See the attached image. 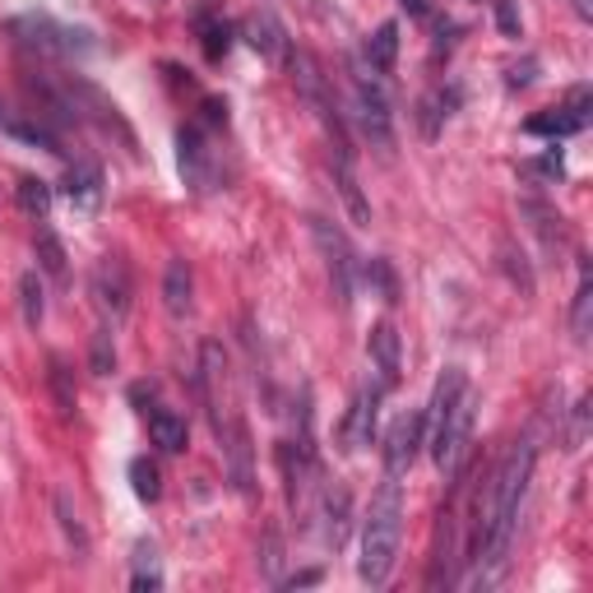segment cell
Masks as SVG:
<instances>
[{
	"label": "cell",
	"instance_id": "6da1fadb",
	"mask_svg": "<svg viewBox=\"0 0 593 593\" xmlns=\"http://www.w3.org/2000/svg\"><path fill=\"white\" fill-rule=\"evenodd\" d=\"M534 459H538L534 436H519V441L510 446V454L496 464V473L487 482V496H482L477 510H473V565H477L482 584H492L505 570V561H510V542H515V529H519L524 496H529Z\"/></svg>",
	"mask_w": 593,
	"mask_h": 593
},
{
	"label": "cell",
	"instance_id": "7a4b0ae2",
	"mask_svg": "<svg viewBox=\"0 0 593 593\" xmlns=\"http://www.w3.org/2000/svg\"><path fill=\"white\" fill-rule=\"evenodd\" d=\"M399 542H404V487L399 477L381 482V492L371 496V510L362 519V557H358V575L362 584L381 589L394 575V561H399Z\"/></svg>",
	"mask_w": 593,
	"mask_h": 593
},
{
	"label": "cell",
	"instance_id": "3957f363",
	"mask_svg": "<svg viewBox=\"0 0 593 593\" xmlns=\"http://www.w3.org/2000/svg\"><path fill=\"white\" fill-rule=\"evenodd\" d=\"M473 417H477V399H473V389H464L454 399L450 417H446V427L431 436V459H436V469H441L450 482L464 473V459H469V441H473Z\"/></svg>",
	"mask_w": 593,
	"mask_h": 593
},
{
	"label": "cell",
	"instance_id": "277c9868",
	"mask_svg": "<svg viewBox=\"0 0 593 593\" xmlns=\"http://www.w3.org/2000/svg\"><path fill=\"white\" fill-rule=\"evenodd\" d=\"M353 121L362 125V135L376 144L381 153L394 149V117H389V98L376 79H371L366 70L353 75Z\"/></svg>",
	"mask_w": 593,
	"mask_h": 593
},
{
	"label": "cell",
	"instance_id": "5b68a950",
	"mask_svg": "<svg viewBox=\"0 0 593 593\" xmlns=\"http://www.w3.org/2000/svg\"><path fill=\"white\" fill-rule=\"evenodd\" d=\"M89 293H94V306L102 311V320L121 325L130 316V297H135V283H130V265L121 255H102L94 274H89Z\"/></svg>",
	"mask_w": 593,
	"mask_h": 593
},
{
	"label": "cell",
	"instance_id": "8992f818",
	"mask_svg": "<svg viewBox=\"0 0 593 593\" xmlns=\"http://www.w3.org/2000/svg\"><path fill=\"white\" fill-rule=\"evenodd\" d=\"M311 232H316V246L325 255V270H329V288H334L339 306L348 311L353 306V283H358V260H353V246H348V237L325 223V218H311Z\"/></svg>",
	"mask_w": 593,
	"mask_h": 593
},
{
	"label": "cell",
	"instance_id": "52a82bcc",
	"mask_svg": "<svg viewBox=\"0 0 593 593\" xmlns=\"http://www.w3.org/2000/svg\"><path fill=\"white\" fill-rule=\"evenodd\" d=\"M177 158H182V177L195 195H209L218 186V167H213V149H209V135L200 125H186L177 135Z\"/></svg>",
	"mask_w": 593,
	"mask_h": 593
},
{
	"label": "cell",
	"instance_id": "ba28073f",
	"mask_svg": "<svg viewBox=\"0 0 593 593\" xmlns=\"http://www.w3.org/2000/svg\"><path fill=\"white\" fill-rule=\"evenodd\" d=\"M427 446V422H422V413H404V417H394V427L385 436V473L389 477H404L413 469V459L417 450Z\"/></svg>",
	"mask_w": 593,
	"mask_h": 593
},
{
	"label": "cell",
	"instance_id": "9c48e42d",
	"mask_svg": "<svg viewBox=\"0 0 593 593\" xmlns=\"http://www.w3.org/2000/svg\"><path fill=\"white\" fill-rule=\"evenodd\" d=\"M223 454H228V482L237 496H251L255 492V450H251V431L241 417H232V422L223 427Z\"/></svg>",
	"mask_w": 593,
	"mask_h": 593
},
{
	"label": "cell",
	"instance_id": "30bf717a",
	"mask_svg": "<svg viewBox=\"0 0 593 593\" xmlns=\"http://www.w3.org/2000/svg\"><path fill=\"white\" fill-rule=\"evenodd\" d=\"M14 33H29V37H19V42H24L29 52H37V56H70L75 52V37H84L75 29L56 24V19H47V14L14 19Z\"/></svg>",
	"mask_w": 593,
	"mask_h": 593
},
{
	"label": "cell",
	"instance_id": "8fae6325",
	"mask_svg": "<svg viewBox=\"0 0 593 593\" xmlns=\"http://www.w3.org/2000/svg\"><path fill=\"white\" fill-rule=\"evenodd\" d=\"M589 125V89H570L561 107H552L547 117H534L529 121V135H552V140H565V135H580Z\"/></svg>",
	"mask_w": 593,
	"mask_h": 593
},
{
	"label": "cell",
	"instance_id": "7c38bea8",
	"mask_svg": "<svg viewBox=\"0 0 593 593\" xmlns=\"http://www.w3.org/2000/svg\"><path fill=\"white\" fill-rule=\"evenodd\" d=\"M381 394H385V385H371V381L353 394V408H348V422H343V446L348 450L371 446V436H376V417H381Z\"/></svg>",
	"mask_w": 593,
	"mask_h": 593
},
{
	"label": "cell",
	"instance_id": "4fadbf2b",
	"mask_svg": "<svg viewBox=\"0 0 593 593\" xmlns=\"http://www.w3.org/2000/svg\"><path fill=\"white\" fill-rule=\"evenodd\" d=\"M366 358L371 366H376V376L381 385H399V371H404V348H399V329H394L389 320L381 325H371V334H366Z\"/></svg>",
	"mask_w": 593,
	"mask_h": 593
},
{
	"label": "cell",
	"instance_id": "5bb4252c",
	"mask_svg": "<svg viewBox=\"0 0 593 593\" xmlns=\"http://www.w3.org/2000/svg\"><path fill=\"white\" fill-rule=\"evenodd\" d=\"M241 33H246V42L251 47L265 56V61H288V52H293V37H288V29H283V19L278 14H270V10H260V14H251L246 24H241Z\"/></svg>",
	"mask_w": 593,
	"mask_h": 593
},
{
	"label": "cell",
	"instance_id": "9a60e30c",
	"mask_svg": "<svg viewBox=\"0 0 593 593\" xmlns=\"http://www.w3.org/2000/svg\"><path fill=\"white\" fill-rule=\"evenodd\" d=\"M163 306L172 320H186L190 306H195V274L186 260H167V274H163Z\"/></svg>",
	"mask_w": 593,
	"mask_h": 593
},
{
	"label": "cell",
	"instance_id": "2e32d148",
	"mask_svg": "<svg viewBox=\"0 0 593 593\" xmlns=\"http://www.w3.org/2000/svg\"><path fill=\"white\" fill-rule=\"evenodd\" d=\"M149 441L158 446L163 454H182V450L190 446L186 417H182V413H172V408H153V413H149Z\"/></svg>",
	"mask_w": 593,
	"mask_h": 593
},
{
	"label": "cell",
	"instance_id": "e0dca14e",
	"mask_svg": "<svg viewBox=\"0 0 593 593\" xmlns=\"http://www.w3.org/2000/svg\"><path fill=\"white\" fill-rule=\"evenodd\" d=\"M334 186H339V195H343L348 218H353L358 228H366V223H371V205H366V195H362V186H358L353 158H334Z\"/></svg>",
	"mask_w": 593,
	"mask_h": 593
},
{
	"label": "cell",
	"instance_id": "ac0fdd59",
	"mask_svg": "<svg viewBox=\"0 0 593 593\" xmlns=\"http://www.w3.org/2000/svg\"><path fill=\"white\" fill-rule=\"evenodd\" d=\"M65 195H70L75 209H94L102 200V172L94 163H75L65 172Z\"/></svg>",
	"mask_w": 593,
	"mask_h": 593
},
{
	"label": "cell",
	"instance_id": "d6986e66",
	"mask_svg": "<svg viewBox=\"0 0 593 593\" xmlns=\"http://www.w3.org/2000/svg\"><path fill=\"white\" fill-rule=\"evenodd\" d=\"M394 56H399V24H381L376 33L366 37V61H371V70L376 75H389L394 70Z\"/></svg>",
	"mask_w": 593,
	"mask_h": 593
},
{
	"label": "cell",
	"instance_id": "ffe728a7",
	"mask_svg": "<svg viewBox=\"0 0 593 593\" xmlns=\"http://www.w3.org/2000/svg\"><path fill=\"white\" fill-rule=\"evenodd\" d=\"M454 102H459V98L446 94V89H436V94H427L422 102H417V125H422V135H427V140L441 135V121H450Z\"/></svg>",
	"mask_w": 593,
	"mask_h": 593
},
{
	"label": "cell",
	"instance_id": "44dd1931",
	"mask_svg": "<svg viewBox=\"0 0 593 593\" xmlns=\"http://www.w3.org/2000/svg\"><path fill=\"white\" fill-rule=\"evenodd\" d=\"M33 251H37V270H42V274H52L56 283L70 278V265H65V246L56 241V232L42 228V232H37V241H33Z\"/></svg>",
	"mask_w": 593,
	"mask_h": 593
},
{
	"label": "cell",
	"instance_id": "7402d4cb",
	"mask_svg": "<svg viewBox=\"0 0 593 593\" xmlns=\"http://www.w3.org/2000/svg\"><path fill=\"white\" fill-rule=\"evenodd\" d=\"M47 366H52V371H47V381H52V394H56V408H61V417H70L75 404H79L75 371H70V362H65V358H52Z\"/></svg>",
	"mask_w": 593,
	"mask_h": 593
},
{
	"label": "cell",
	"instance_id": "603a6c76",
	"mask_svg": "<svg viewBox=\"0 0 593 593\" xmlns=\"http://www.w3.org/2000/svg\"><path fill=\"white\" fill-rule=\"evenodd\" d=\"M14 195H19V209H24L29 218H37V223L52 213V186L42 182V177H24V182L14 186Z\"/></svg>",
	"mask_w": 593,
	"mask_h": 593
},
{
	"label": "cell",
	"instance_id": "cb8c5ba5",
	"mask_svg": "<svg viewBox=\"0 0 593 593\" xmlns=\"http://www.w3.org/2000/svg\"><path fill=\"white\" fill-rule=\"evenodd\" d=\"M130 584H135L140 593L163 589V575H158V547H153V542H135V575H130Z\"/></svg>",
	"mask_w": 593,
	"mask_h": 593
},
{
	"label": "cell",
	"instance_id": "d4e9b609",
	"mask_svg": "<svg viewBox=\"0 0 593 593\" xmlns=\"http://www.w3.org/2000/svg\"><path fill=\"white\" fill-rule=\"evenodd\" d=\"M47 293H42V278L29 270L24 278H19V306H24V325L37 329L42 325V311H47V301H42Z\"/></svg>",
	"mask_w": 593,
	"mask_h": 593
},
{
	"label": "cell",
	"instance_id": "484cf974",
	"mask_svg": "<svg viewBox=\"0 0 593 593\" xmlns=\"http://www.w3.org/2000/svg\"><path fill=\"white\" fill-rule=\"evenodd\" d=\"M325 515H329V547H343V529H348V492L343 487H334V492H325Z\"/></svg>",
	"mask_w": 593,
	"mask_h": 593
},
{
	"label": "cell",
	"instance_id": "4316f807",
	"mask_svg": "<svg viewBox=\"0 0 593 593\" xmlns=\"http://www.w3.org/2000/svg\"><path fill=\"white\" fill-rule=\"evenodd\" d=\"M130 482H135V496L140 501H158L163 496V477L153 459H130Z\"/></svg>",
	"mask_w": 593,
	"mask_h": 593
},
{
	"label": "cell",
	"instance_id": "83f0119b",
	"mask_svg": "<svg viewBox=\"0 0 593 593\" xmlns=\"http://www.w3.org/2000/svg\"><path fill=\"white\" fill-rule=\"evenodd\" d=\"M589 311H593V283H589V270H584L580 293H575V311H570V329H575L580 343L589 339Z\"/></svg>",
	"mask_w": 593,
	"mask_h": 593
},
{
	"label": "cell",
	"instance_id": "f1b7e54d",
	"mask_svg": "<svg viewBox=\"0 0 593 593\" xmlns=\"http://www.w3.org/2000/svg\"><path fill=\"white\" fill-rule=\"evenodd\" d=\"M200 37H205V56L209 61H223L228 56V37H232L228 24H218V19H200Z\"/></svg>",
	"mask_w": 593,
	"mask_h": 593
},
{
	"label": "cell",
	"instance_id": "f546056e",
	"mask_svg": "<svg viewBox=\"0 0 593 593\" xmlns=\"http://www.w3.org/2000/svg\"><path fill=\"white\" fill-rule=\"evenodd\" d=\"M112 362H117V348H112V334H107V329H98L94 334V371L98 376H107V371H112Z\"/></svg>",
	"mask_w": 593,
	"mask_h": 593
},
{
	"label": "cell",
	"instance_id": "4dcf8cb0",
	"mask_svg": "<svg viewBox=\"0 0 593 593\" xmlns=\"http://www.w3.org/2000/svg\"><path fill=\"white\" fill-rule=\"evenodd\" d=\"M362 274L381 283V293H385V301H394V297H399V288H394V270L385 265V260H371V265H366Z\"/></svg>",
	"mask_w": 593,
	"mask_h": 593
},
{
	"label": "cell",
	"instance_id": "1f68e13d",
	"mask_svg": "<svg viewBox=\"0 0 593 593\" xmlns=\"http://www.w3.org/2000/svg\"><path fill=\"white\" fill-rule=\"evenodd\" d=\"M496 24L505 37H519V6L515 0H496Z\"/></svg>",
	"mask_w": 593,
	"mask_h": 593
},
{
	"label": "cell",
	"instance_id": "d6a6232c",
	"mask_svg": "<svg viewBox=\"0 0 593 593\" xmlns=\"http://www.w3.org/2000/svg\"><path fill=\"white\" fill-rule=\"evenodd\" d=\"M524 172H542V177H561V153L552 149V153H547V158H538V163H524Z\"/></svg>",
	"mask_w": 593,
	"mask_h": 593
},
{
	"label": "cell",
	"instance_id": "836d02e7",
	"mask_svg": "<svg viewBox=\"0 0 593 593\" xmlns=\"http://www.w3.org/2000/svg\"><path fill=\"white\" fill-rule=\"evenodd\" d=\"M278 561H283V547H278V534H265V570H270V580L278 575Z\"/></svg>",
	"mask_w": 593,
	"mask_h": 593
},
{
	"label": "cell",
	"instance_id": "e575fe53",
	"mask_svg": "<svg viewBox=\"0 0 593 593\" xmlns=\"http://www.w3.org/2000/svg\"><path fill=\"white\" fill-rule=\"evenodd\" d=\"M413 19H431V0H399Z\"/></svg>",
	"mask_w": 593,
	"mask_h": 593
},
{
	"label": "cell",
	"instance_id": "d590c367",
	"mask_svg": "<svg viewBox=\"0 0 593 593\" xmlns=\"http://www.w3.org/2000/svg\"><path fill=\"white\" fill-rule=\"evenodd\" d=\"M529 79H534V61H524V70H519V65L510 70V84H515V89H519V84H529Z\"/></svg>",
	"mask_w": 593,
	"mask_h": 593
},
{
	"label": "cell",
	"instance_id": "8d00e7d4",
	"mask_svg": "<svg viewBox=\"0 0 593 593\" xmlns=\"http://www.w3.org/2000/svg\"><path fill=\"white\" fill-rule=\"evenodd\" d=\"M575 14L584 19V24H589V0H575Z\"/></svg>",
	"mask_w": 593,
	"mask_h": 593
}]
</instances>
